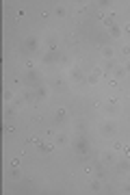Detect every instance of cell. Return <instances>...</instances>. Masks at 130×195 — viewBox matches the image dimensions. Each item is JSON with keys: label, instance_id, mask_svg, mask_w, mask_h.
Returning a JSON list of instances; mask_svg holds the SVG:
<instances>
[{"label": "cell", "instance_id": "cell-1", "mask_svg": "<svg viewBox=\"0 0 130 195\" xmlns=\"http://www.w3.org/2000/svg\"><path fill=\"white\" fill-rule=\"evenodd\" d=\"M115 132H117V126L113 124V121H106V124L102 126V134H104V137H113Z\"/></svg>", "mask_w": 130, "mask_h": 195}, {"label": "cell", "instance_id": "cell-2", "mask_svg": "<svg viewBox=\"0 0 130 195\" xmlns=\"http://www.w3.org/2000/svg\"><path fill=\"white\" fill-rule=\"evenodd\" d=\"M111 163H115V152L113 150H106L102 154V165H111Z\"/></svg>", "mask_w": 130, "mask_h": 195}, {"label": "cell", "instance_id": "cell-3", "mask_svg": "<svg viewBox=\"0 0 130 195\" xmlns=\"http://www.w3.org/2000/svg\"><path fill=\"white\" fill-rule=\"evenodd\" d=\"M100 74H102V69H100V67H98V69H93L91 74L87 76V83H89V85H95V83L100 80Z\"/></svg>", "mask_w": 130, "mask_h": 195}, {"label": "cell", "instance_id": "cell-4", "mask_svg": "<svg viewBox=\"0 0 130 195\" xmlns=\"http://www.w3.org/2000/svg\"><path fill=\"white\" fill-rule=\"evenodd\" d=\"M102 57L109 61V59H113V57H115V50H113L111 46H104V48H102Z\"/></svg>", "mask_w": 130, "mask_h": 195}, {"label": "cell", "instance_id": "cell-5", "mask_svg": "<svg viewBox=\"0 0 130 195\" xmlns=\"http://www.w3.org/2000/svg\"><path fill=\"white\" fill-rule=\"evenodd\" d=\"M72 80H74V83H83V80H87V78H85V74H83L80 69H74V72H72Z\"/></svg>", "mask_w": 130, "mask_h": 195}, {"label": "cell", "instance_id": "cell-6", "mask_svg": "<svg viewBox=\"0 0 130 195\" xmlns=\"http://www.w3.org/2000/svg\"><path fill=\"white\" fill-rule=\"evenodd\" d=\"M9 178H11V180H20V178H22V171H20V167H11V171H9Z\"/></svg>", "mask_w": 130, "mask_h": 195}, {"label": "cell", "instance_id": "cell-7", "mask_svg": "<svg viewBox=\"0 0 130 195\" xmlns=\"http://www.w3.org/2000/svg\"><path fill=\"white\" fill-rule=\"evenodd\" d=\"M46 95H48V89L46 87H37L35 89V98H37V100H43Z\"/></svg>", "mask_w": 130, "mask_h": 195}, {"label": "cell", "instance_id": "cell-8", "mask_svg": "<svg viewBox=\"0 0 130 195\" xmlns=\"http://www.w3.org/2000/svg\"><path fill=\"white\" fill-rule=\"evenodd\" d=\"M89 191H91V193H98V191H102V182H100V180L95 178V180H93V182L89 184Z\"/></svg>", "mask_w": 130, "mask_h": 195}, {"label": "cell", "instance_id": "cell-9", "mask_svg": "<svg viewBox=\"0 0 130 195\" xmlns=\"http://www.w3.org/2000/svg\"><path fill=\"white\" fill-rule=\"evenodd\" d=\"M113 72H115V76H113V78H117V80H121V78L126 76V69H124V67H119V65H115V69H113Z\"/></svg>", "mask_w": 130, "mask_h": 195}, {"label": "cell", "instance_id": "cell-10", "mask_svg": "<svg viewBox=\"0 0 130 195\" xmlns=\"http://www.w3.org/2000/svg\"><path fill=\"white\" fill-rule=\"evenodd\" d=\"M109 33L113 35V39H117V37L121 35V31H119V26H117V24H111V26H109Z\"/></svg>", "mask_w": 130, "mask_h": 195}, {"label": "cell", "instance_id": "cell-11", "mask_svg": "<svg viewBox=\"0 0 130 195\" xmlns=\"http://www.w3.org/2000/svg\"><path fill=\"white\" fill-rule=\"evenodd\" d=\"M52 150H54V148H52L50 143H39V152H41V154H50Z\"/></svg>", "mask_w": 130, "mask_h": 195}, {"label": "cell", "instance_id": "cell-12", "mask_svg": "<svg viewBox=\"0 0 130 195\" xmlns=\"http://www.w3.org/2000/svg\"><path fill=\"white\" fill-rule=\"evenodd\" d=\"M65 115H67V111H65V109H57L54 119H57V121H63V119H65Z\"/></svg>", "mask_w": 130, "mask_h": 195}, {"label": "cell", "instance_id": "cell-13", "mask_svg": "<svg viewBox=\"0 0 130 195\" xmlns=\"http://www.w3.org/2000/svg\"><path fill=\"white\" fill-rule=\"evenodd\" d=\"M54 15H59V17H65V15H67V9L61 5V7H57V9H54Z\"/></svg>", "mask_w": 130, "mask_h": 195}, {"label": "cell", "instance_id": "cell-14", "mask_svg": "<svg viewBox=\"0 0 130 195\" xmlns=\"http://www.w3.org/2000/svg\"><path fill=\"white\" fill-rule=\"evenodd\" d=\"M76 130H80V134L87 130V124H85V121H76Z\"/></svg>", "mask_w": 130, "mask_h": 195}, {"label": "cell", "instance_id": "cell-15", "mask_svg": "<svg viewBox=\"0 0 130 195\" xmlns=\"http://www.w3.org/2000/svg\"><path fill=\"white\" fill-rule=\"evenodd\" d=\"M26 48H28V50H35L37 48V39H28L26 41Z\"/></svg>", "mask_w": 130, "mask_h": 195}, {"label": "cell", "instance_id": "cell-16", "mask_svg": "<svg viewBox=\"0 0 130 195\" xmlns=\"http://www.w3.org/2000/svg\"><path fill=\"white\" fill-rule=\"evenodd\" d=\"M46 43H48V48H57V37H48Z\"/></svg>", "mask_w": 130, "mask_h": 195}, {"label": "cell", "instance_id": "cell-17", "mask_svg": "<svg viewBox=\"0 0 130 195\" xmlns=\"http://www.w3.org/2000/svg\"><path fill=\"white\" fill-rule=\"evenodd\" d=\"M104 69H106V72L115 69V61H113V59H109V61H106V65H104Z\"/></svg>", "mask_w": 130, "mask_h": 195}, {"label": "cell", "instance_id": "cell-18", "mask_svg": "<svg viewBox=\"0 0 130 195\" xmlns=\"http://www.w3.org/2000/svg\"><path fill=\"white\" fill-rule=\"evenodd\" d=\"M57 143H59V145H67V137H65V134H59V137H57Z\"/></svg>", "mask_w": 130, "mask_h": 195}, {"label": "cell", "instance_id": "cell-19", "mask_svg": "<svg viewBox=\"0 0 130 195\" xmlns=\"http://www.w3.org/2000/svg\"><path fill=\"white\" fill-rule=\"evenodd\" d=\"M26 143H39V137L37 134H31L28 139H26Z\"/></svg>", "mask_w": 130, "mask_h": 195}, {"label": "cell", "instance_id": "cell-20", "mask_svg": "<svg viewBox=\"0 0 130 195\" xmlns=\"http://www.w3.org/2000/svg\"><path fill=\"white\" fill-rule=\"evenodd\" d=\"M121 54H124L126 59L130 57V46H124V48H121Z\"/></svg>", "mask_w": 130, "mask_h": 195}, {"label": "cell", "instance_id": "cell-21", "mask_svg": "<svg viewBox=\"0 0 130 195\" xmlns=\"http://www.w3.org/2000/svg\"><path fill=\"white\" fill-rule=\"evenodd\" d=\"M15 111H17V109H15V106H7V111H5V113H7V115H9V117H11V115H15Z\"/></svg>", "mask_w": 130, "mask_h": 195}, {"label": "cell", "instance_id": "cell-22", "mask_svg": "<svg viewBox=\"0 0 130 195\" xmlns=\"http://www.w3.org/2000/svg\"><path fill=\"white\" fill-rule=\"evenodd\" d=\"M121 148H124V145H121L119 141H115V143H113V152H117V150H121Z\"/></svg>", "mask_w": 130, "mask_h": 195}, {"label": "cell", "instance_id": "cell-23", "mask_svg": "<svg viewBox=\"0 0 130 195\" xmlns=\"http://www.w3.org/2000/svg\"><path fill=\"white\" fill-rule=\"evenodd\" d=\"M5 100H7V102L13 100V93H11V91H5Z\"/></svg>", "mask_w": 130, "mask_h": 195}, {"label": "cell", "instance_id": "cell-24", "mask_svg": "<svg viewBox=\"0 0 130 195\" xmlns=\"http://www.w3.org/2000/svg\"><path fill=\"white\" fill-rule=\"evenodd\" d=\"M124 69H126V74H130V59H126V63H124Z\"/></svg>", "mask_w": 130, "mask_h": 195}, {"label": "cell", "instance_id": "cell-25", "mask_svg": "<svg viewBox=\"0 0 130 195\" xmlns=\"http://www.w3.org/2000/svg\"><path fill=\"white\" fill-rule=\"evenodd\" d=\"M109 87L115 89V87H117V78H111V80H109Z\"/></svg>", "mask_w": 130, "mask_h": 195}, {"label": "cell", "instance_id": "cell-26", "mask_svg": "<svg viewBox=\"0 0 130 195\" xmlns=\"http://www.w3.org/2000/svg\"><path fill=\"white\" fill-rule=\"evenodd\" d=\"M11 167H20V158H11Z\"/></svg>", "mask_w": 130, "mask_h": 195}, {"label": "cell", "instance_id": "cell-27", "mask_svg": "<svg viewBox=\"0 0 130 195\" xmlns=\"http://www.w3.org/2000/svg\"><path fill=\"white\" fill-rule=\"evenodd\" d=\"M35 67V61H26V69H33Z\"/></svg>", "mask_w": 130, "mask_h": 195}, {"label": "cell", "instance_id": "cell-28", "mask_svg": "<svg viewBox=\"0 0 130 195\" xmlns=\"http://www.w3.org/2000/svg\"><path fill=\"white\" fill-rule=\"evenodd\" d=\"M26 78H28V80H35V78H37V74H35V72H28V76H26Z\"/></svg>", "mask_w": 130, "mask_h": 195}, {"label": "cell", "instance_id": "cell-29", "mask_svg": "<svg viewBox=\"0 0 130 195\" xmlns=\"http://www.w3.org/2000/svg\"><path fill=\"white\" fill-rule=\"evenodd\" d=\"M124 31H126V35H130V24H126V26H124Z\"/></svg>", "mask_w": 130, "mask_h": 195}, {"label": "cell", "instance_id": "cell-30", "mask_svg": "<svg viewBox=\"0 0 130 195\" xmlns=\"http://www.w3.org/2000/svg\"><path fill=\"white\" fill-rule=\"evenodd\" d=\"M128 182H130V176H128Z\"/></svg>", "mask_w": 130, "mask_h": 195}]
</instances>
